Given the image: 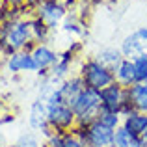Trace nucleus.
Instances as JSON below:
<instances>
[{"mask_svg": "<svg viewBox=\"0 0 147 147\" xmlns=\"http://www.w3.org/2000/svg\"><path fill=\"white\" fill-rule=\"evenodd\" d=\"M36 41L32 36V26L30 21H11L6 24L0 37V50L6 52L7 56L19 50H26V52H32L36 47Z\"/></svg>", "mask_w": 147, "mask_h": 147, "instance_id": "obj_1", "label": "nucleus"}, {"mask_svg": "<svg viewBox=\"0 0 147 147\" xmlns=\"http://www.w3.org/2000/svg\"><path fill=\"white\" fill-rule=\"evenodd\" d=\"M60 90V88H58ZM47 115H49V127L54 132H67L76 127V115L69 104H65L60 99V95H52L47 102Z\"/></svg>", "mask_w": 147, "mask_h": 147, "instance_id": "obj_2", "label": "nucleus"}, {"mask_svg": "<svg viewBox=\"0 0 147 147\" xmlns=\"http://www.w3.org/2000/svg\"><path fill=\"white\" fill-rule=\"evenodd\" d=\"M78 76L82 78L86 88H91V90H97V91L104 90L106 86L115 82L114 71H110L102 63H99L95 58H88V60L82 61V65L78 69Z\"/></svg>", "mask_w": 147, "mask_h": 147, "instance_id": "obj_3", "label": "nucleus"}, {"mask_svg": "<svg viewBox=\"0 0 147 147\" xmlns=\"http://www.w3.org/2000/svg\"><path fill=\"white\" fill-rule=\"evenodd\" d=\"M100 93L91 88H84L82 93L78 95L76 102L73 104V112L76 115V125H90L97 121L100 114Z\"/></svg>", "mask_w": 147, "mask_h": 147, "instance_id": "obj_4", "label": "nucleus"}, {"mask_svg": "<svg viewBox=\"0 0 147 147\" xmlns=\"http://www.w3.org/2000/svg\"><path fill=\"white\" fill-rule=\"evenodd\" d=\"M100 93V108L106 112H117L123 117L129 115L130 112H134V106L130 104L129 91L125 86L114 82L110 86H106L104 90L99 91Z\"/></svg>", "mask_w": 147, "mask_h": 147, "instance_id": "obj_5", "label": "nucleus"}, {"mask_svg": "<svg viewBox=\"0 0 147 147\" xmlns=\"http://www.w3.org/2000/svg\"><path fill=\"white\" fill-rule=\"evenodd\" d=\"M36 17H39L50 28H56L67 17V6L61 0H43L36 6Z\"/></svg>", "mask_w": 147, "mask_h": 147, "instance_id": "obj_6", "label": "nucleus"}, {"mask_svg": "<svg viewBox=\"0 0 147 147\" xmlns=\"http://www.w3.org/2000/svg\"><path fill=\"white\" fill-rule=\"evenodd\" d=\"M123 58H129V60H136L138 56H144L147 54V26L134 30L132 34L125 37L119 45Z\"/></svg>", "mask_w": 147, "mask_h": 147, "instance_id": "obj_7", "label": "nucleus"}, {"mask_svg": "<svg viewBox=\"0 0 147 147\" xmlns=\"http://www.w3.org/2000/svg\"><path fill=\"white\" fill-rule=\"evenodd\" d=\"M26 119H28L30 130H34V132H39L43 138L49 136V134L52 132V130H50V127H49L47 104H45L41 99H36V100H32V102H30Z\"/></svg>", "mask_w": 147, "mask_h": 147, "instance_id": "obj_8", "label": "nucleus"}, {"mask_svg": "<svg viewBox=\"0 0 147 147\" xmlns=\"http://www.w3.org/2000/svg\"><path fill=\"white\" fill-rule=\"evenodd\" d=\"M30 54H32L34 65H36V73H39L41 76H47L49 71L56 65L58 58H60V54L52 47H49L47 43H37Z\"/></svg>", "mask_w": 147, "mask_h": 147, "instance_id": "obj_9", "label": "nucleus"}, {"mask_svg": "<svg viewBox=\"0 0 147 147\" xmlns=\"http://www.w3.org/2000/svg\"><path fill=\"white\" fill-rule=\"evenodd\" d=\"M114 134H115V130L104 127L99 121H93L90 125H86V145L114 147Z\"/></svg>", "mask_w": 147, "mask_h": 147, "instance_id": "obj_10", "label": "nucleus"}, {"mask_svg": "<svg viewBox=\"0 0 147 147\" xmlns=\"http://www.w3.org/2000/svg\"><path fill=\"white\" fill-rule=\"evenodd\" d=\"M6 69L11 75H19V73H34L36 65H34L32 54L26 50H19L6 58Z\"/></svg>", "mask_w": 147, "mask_h": 147, "instance_id": "obj_11", "label": "nucleus"}, {"mask_svg": "<svg viewBox=\"0 0 147 147\" xmlns=\"http://www.w3.org/2000/svg\"><path fill=\"white\" fill-rule=\"evenodd\" d=\"M84 88H86V86H84L82 78H80L78 75H75V76H69V78H65L63 82L60 84L58 95H60V99L63 100L65 104H69V106L73 108V104L76 102V99H78V95L82 93Z\"/></svg>", "mask_w": 147, "mask_h": 147, "instance_id": "obj_12", "label": "nucleus"}, {"mask_svg": "<svg viewBox=\"0 0 147 147\" xmlns=\"http://www.w3.org/2000/svg\"><path fill=\"white\" fill-rule=\"evenodd\" d=\"M45 144L49 147H86V144L73 130H67V132H54L52 130L49 136H45Z\"/></svg>", "mask_w": 147, "mask_h": 147, "instance_id": "obj_13", "label": "nucleus"}, {"mask_svg": "<svg viewBox=\"0 0 147 147\" xmlns=\"http://www.w3.org/2000/svg\"><path fill=\"white\" fill-rule=\"evenodd\" d=\"M123 129H127L130 134H134V136H144V132L147 130V114L144 112H130L129 115H125L123 117V123H121Z\"/></svg>", "mask_w": 147, "mask_h": 147, "instance_id": "obj_14", "label": "nucleus"}, {"mask_svg": "<svg viewBox=\"0 0 147 147\" xmlns=\"http://www.w3.org/2000/svg\"><path fill=\"white\" fill-rule=\"evenodd\" d=\"M115 82L121 84L125 88H130L132 84H136V69H134V61L129 60V58H123L121 63L115 67L114 71Z\"/></svg>", "mask_w": 147, "mask_h": 147, "instance_id": "obj_15", "label": "nucleus"}, {"mask_svg": "<svg viewBox=\"0 0 147 147\" xmlns=\"http://www.w3.org/2000/svg\"><path fill=\"white\" fill-rule=\"evenodd\" d=\"M127 91H129V99L134 110L147 114V82H136L130 88H127Z\"/></svg>", "mask_w": 147, "mask_h": 147, "instance_id": "obj_16", "label": "nucleus"}, {"mask_svg": "<svg viewBox=\"0 0 147 147\" xmlns=\"http://www.w3.org/2000/svg\"><path fill=\"white\" fill-rule=\"evenodd\" d=\"M95 60H97L99 63H102L104 67H108L110 71H115V67H117L123 60V54H121V50H119V47H104L95 54Z\"/></svg>", "mask_w": 147, "mask_h": 147, "instance_id": "obj_17", "label": "nucleus"}, {"mask_svg": "<svg viewBox=\"0 0 147 147\" xmlns=\"http://www.w3.org/2000/svg\"><path fill=\"white\" fill-rule=\"evenodd\" d=\"M114 147H145V145L140 136H134L127 129L119 127L114 134Z\"/></svg>", "mask_w": 147, "mask_h": 147, "instance_id": "obj_18", "label": "nucleus"}, {"mask_svg": "<svg viewBox=\"0 0 147 147\" xmlns=\"http://www.w3.org/2000/svg\"><path fill=\"white\" fill-rule=\"evenodd\" d=\"M30 26H32V36L36 43H47L49 37H50V26H47L39 17H34L30 19Z\"/></svg>", "mask_w": 147, "mask_h": 147, "instance_id": "obj_19", "label": "nucleus"}, {"mask_svg": "<svg viewBox=\"0 0 147 147\" xmlns=\"http://www.w3.org/2000/svg\"><path fill=\"white\" fill-rule=\"evenodd\" d=\"M99 123H102L104 127H108V129L112 130H117L119 127H121L123 123V115L117 114V112H106V110H100L99 117H97Z\"/></svg>", "mask_w": 147, "mask_h": 147, "instance_id": "obj_20", "label": "nucleus"}, {"mask_svg": "<svg viewBox=\"0 0 147 147\" xmlns=\"http://www.w3.org/2000/svg\"><path fill=\"white\" fill-rule=\"evenodd\" d=\"M45 140H41L39 138V132H34V130H30V132H24L19 136V140L15 142V147H41L43 145Z\"/></svg>", "mask_w": 147, "mask_h": 147, "instance_id": "obj_21", "label": "nucleus"}, {"mask_svg": "<svg viewBox=\"0 0 147 147\" xmlns=\"http://www.w3.org/2000/svg\"><path fill=\"white\" fill-rule=\"evenodd\" d=\"M61 30L67 34H73V36H84V24L80 21H76L75 17L73 19H65L61 22Z\"/></svg>", "mask_w": 147, "mask_h": 147, "instance_id": "obj_22", "label": "nucleus"}, {"mask_svg": "<svg viewBox=\"0 0 147 147\" xmlns=\"http://www.w3.org/2000/svg\"><path fill=\"white\" fill-rule=\"evenodd\" d=\"M134 61V69H136V82H147V54L138 56Z\"/></svg>", "mask_w": 147, "mask_h": 147, "instance_id": "obj_23", "label": "nucleus"}, {"mask_svg": "<svg viewBox=\"0 0 147 147\" xmlns=\"http://www.w3.org/2000/svg\"><path fill=\"white\" fill-rule=\"evenodd\" d=\"M26 2H28V4H32V6H37V4H39V2H43V0H26Z\"/></svg>", "mask_w": 147, "mask_h": 147, "instance_id": "obj_24", "label": "nucleus"}, {"mask_svg": "<svg viewBox=\"0 0 147 147\" xmlns=\"http://www.w3.org/2000/svg\"><path fill=\"white\" fill-rule=\"evenodd\" d=\"M7 2H11V4H15V6H17V4H22V2H26V0H7Z\"/></svg>", "mask_w": 147, "mask_h": 147, "instance_id": "obj_25", "label": "nucleus"}, {"mask_svg": "<svg viewBox=\"0 0 147 147\" xmlns=\"http://www.w3.org/2000/svg\"><path fill=\"white\" fill-rule=\"evenodd\" d=\"M142 142H144V145H147V130L144 132V136H142Z\"/></svg>", "mask_w": 147, "mask_h": 147, "instance_id": "obj_26", "label": "nucleus"}, {"mask_svg": "<svg viewBox=\"0 0 147 147\" xmlns=\"http://www.w3.org/2000/svg\"><path fill=\"white\" fill-rule=\"evenodd\" d=\"M0 147H15V145H0Z\"/></svg>", "mask_w": 147, "mask_h": 147, "instance_id": "obj_27", "label": "nucleus"}, {"mask_svg": "<svg viewBox=\"0 0 147 147\" xmlns=\"http://www.w3.org/2000/svg\"><path fill=\"white\" fill-rule=\"evenodd\" d=\"M41 147H49V145H47V144H45V142H43V145H41Z\"/></svg>", "mask_w": 147, "mask_h": 147, "instance_id": "obj_28", "label": "nucleus"}, {"mask_svg": "<svg viewBox=\"0 0 147 147\" xmlns=\"http://www.w3.org/2000/svg\"><path fill=\"white\" fill-rule=\"evenodd\" d=\"M86 147H93V145H86Z\"/></svg>", "mask_w": 147, "mask_h": 147, "instance_id": "obj_29", "label": "nucleus"}, {"mask_svg": "<svg viewBox=\"0 0 147 147\" xmlns=\"http://www.w3.org/2000/svg\"><path fill=\"white\" fill-rule=\"evenodd\" d=\"M86 2H91V0H86Z\"/></svg>", "mask_w": 147, "mask_h": 147, "instance_id": "obj_30", "label": "nucleus"}]
</instances>
